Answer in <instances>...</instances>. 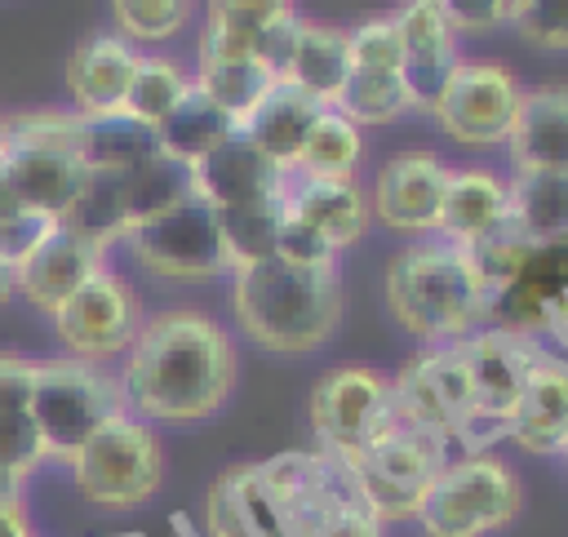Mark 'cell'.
Here are the masks:
<instances>
[{
	"label": "cell",
	"mask_w": 568,
	"mask_h": 537,
	"mask_svg": "<svg viewBox=\"0 0 568 537\" xmlns=\"http://www.w3.org/2000/svg\"><path fill=\"white\" fill-rule=\"evenodd\" d=\"M9 213H18V200L9 195V186H4V178H0V217H9Z\"/></svg>",
	"instance_id": "48"
},
{
	"label": "cell",
	"mask_w": 568,
	"mask_h": 537,
	"mask_svg": "<svg viewBox=\"0 0 568 537\" xmlns=\"http://www.w3.org/2000/svg\"><path fill=\"white\" fill-rule=\"evenodd\" d=\"M226 138H235V120L226 115V111H217L195 84H191V93L169 111V120L155 129V142H160V151L169 155V160H178V164H200L204 155H213Z\"/></svg>",
	"instance_id": "31"
},
{
	"label": "cell",
	"mask_w": 568,
	"mask_h": 537,
	"mask_svg": "<svg viewBox=\"0 0 568 537\" xmlns=\"http://www.w3.org/2000/svg\"><path fill=\"white\" fill-rule=\"evenodd\" d=\"M253 475L271 510L275 537H324L342 519L364 510L351 470L315 448L266 457L253 466Z\"/></svg>",
	"instance_id": "6"
},
{
	"label": "cell",
	"mask_w": 568,
	"mask_h": 537,
	"mask_svg": "<svg viewBox=\"0 0 568 537\" xmlns=\"http://www.w3.org/2000/svg\"><path fill=\"white\" fill-rule=\"evenodd\" d=\"M346 75H351L346 27L302 18V31L293 40V53H288L280 80L293 84L297 93H306L315 107H337V98L346 89Z\"/></svg>",
	"instance_id": "26"
},
{
	"label": "cell",
	"mask_w": 568,
	"mask_h": 537,
	"mask_svg": "<svg viewBox=\"0 0 568 537\" xmlns=\"http://www.w3.org/2000/svg\"><path fill=\"white\" fill-rule=\"evenodd\" d=\"M284 213L306 226L315 240H324L333 253L351 249L368 231V195L359 182H315V178H288L284 186Z\"/></svg>",
	"instance_id": "23"
},
{
	"label": "cell",
	"mask_w": 568,
	"mask_h": 537,
	"mask_svg": "<svg viewBox=\"0 0 568 537\" xmlns=\"http://www.w3.org/2000/svg\"><path fill=\"white\" fill-rule=\"evenodd\" d=\"M342 271L262 257L231 271V320L271 355H311L342 328Z\"/></svg>",
	"instance_id": "3"
},
{
	"label": "cell",
	"mask_w": 568,
	"mask_h": 537,
	"mask_svg": "<svg viewBox=\"0 0 568 537\" xmlns=\"http://www.w3.org/2000/svg\"><path fill=\"white\" fill-rule=\"evenodd\" d=\"M510 217V178L484 164H448L444 204H439V240L479 249L506 235Z\"/></svg>",
	"instance_id": "19"
},
{
	"label": "cell",
	"mask_w": 568,
	"mask_h": 537,
	"mask_svg": "<svg viewBox=\"0 0 568 537\" xmlns=\"http://www.w3.org/2000/svg\"><path fill=\"white\" fill-rule=\"evenodd\" d=\"M510 9L515 0H444L448 27L462 36H488L497 27H510Z\"/></svg>",
	"instance_id": "43"
},
{
	"label": "cell",
	"mask_w": 568,
	"mask_h": 537,
	"mask_svg": "<svg viewBox=\"0 0 568 537\" xmlns=\"http://www.w3.org/2000/svg\"><path fill=\"white\" fill-rule=\"evenodd\" d=\"M53 217H40V213H27V209H18V213H9V217H0V257L18 271L49 235H53Z\"/></svg>",
	"instance_id": "42"
},
{
	"label": "cell",
	"mask_w": 568,
	"mask_h": 537,
	"mask_svg": "<svg viewBox=\"0 0 568 537\" xmlns=\"http://www.w3.org/2000/svg\"><path fill=\"white\" fill-rule=\"evenodd\" d=\"M390 18H395L399 67H404V84L413 93V107L417 111H430L435 93L444 89V80L462 62V40L448 27L444 0H408Z\"/></svg>",
	"instance_id": "18"
},
{
	"label": "cell",
	"mask_w": 568,
	"mask_h": 537,
	"mask_svg": "<svg viewBox=\"0 0 568 537\" xmlns=\"http://www.w3.org/2000/svg\"><path fill=\"white\" fill-rule=\"evenodd\" d=\"M462 359L470 368L475 386V417H479V453L506 435V422L519 404L524 377L537 364V346L528 333L506 328V324H484L479 333L462 337Z\"/></svg>",
	"instance_id": "16"
},
{
	"label": "cell",
	"mask_w": 568,
	"mask_h": 537,
	"mask_svg": "<svg viewBox=\"0 0 568 537\" xmlns=\"http://www.w3.org/2000/svg\"><path fill=\"white\" fill-rule=\"evenodd\" d=\"M4 151H9V120L0 115V160H4Z\"/></svg>",
	"instance_id": "50"
},
{
	"label": "cell",
	"mask_w": 568,
	"mask_h": 537,
	"mask_svg": "<svg viewBox=\"0 0 568 537\" xmlns=\"http://www.w3.org/2000/svg\"><path fill=\"white\" fill-rule=\"evenodd\" d=\"M559 457H564V466H568V444H564V453H559Z\"/></svg>",
	"instance_id": "51"
},
{
	"label": "cell",
	"mask_w": 568,
	"mask_h": 537,
	"mask_svg": "<svg viewBox=\"0 0 568 537\" xmlns=\"http://www.w3.org/2000/svg\"><path fill=\"white\" fill-rule=\"evenodd\" d=\"M0 537H36L31 524H27L22 501H4V506H0Z\"/></svg>",
	"instance_id": "46"
},
{
	"label": "cell",
	"mask_w": 568,
	"mask_h": 537,
	"mask_svg": "<svg viewBox=\"0 0 568 537\" xmlns=\"http://www.w3.org/2000/svg\"><path fill=\"white\" fill-rule=\"evenodd\" d=\"M191 93V75L164 58V53H142L138 58V71L129 80V93H124V111L129 120L146 124V129H160L169 120V111Z\"/></svg>",
	"instance_id": "35"
},
{
	"label": "cell",
	"mask_w": 568,
	"mask_h": 537,
	"mask_svg": "<svg viewBox=\"0 0 568 537\" xmlns=\"http://www.w3.org/2000/svg\"><path fill=\"white\" fill-rule=\"evenodd\" d=\"M138 49L124 36H93L67 62V89L75 98L80 120H102L124 111L129 80L138 71Z\"/></svg>",
	"instance_id": "25"
},
{
	"label": "cell",
	"mask_w": 568,
	"mask_h": 537,
	"mask_svg": "<svg viewBox=\"0 0 568 537\" xmlns=\"http://www.w3.org/2000/svg\"><path fill=\"white\" fill-rule=\"evenodd\" d=\"M320 111H324V107H315L306 93H297L293 84L275 80L271 93L240 120L235 133L248 138L275 169H284V173L293 178L297 155H302V142H306V133H311V124H315Z\"/></svg>",
	"instance_id": "27"
},
{
	"label": "cell",
	"mask_w": 568,
	"mask_h": 537,
	"mask_svg": "<svg viewBox=\"0 0 568 537\" xmlns=\"http://www.w3.org/2000/svg\"><path fill=\"white\" fill-rule=\"evenodd\" d=\"M364 164V129H355L342 111L324 107L302 142L293 178H315V182H359Z\"/></svg>",
	"instance_id": "30"
},
{
	"label": "cell",
	"mask_w": 568,
	"mask_h": 537,
	"mask_svg": "<svg viewBox=\"0 0 568 537\" xmlns=\"http://www.w3.org/2000/svg\"><path fill=\"white\" fill-rule=\"evenodd\" d=\"M13 288H18V271H13V266L0 257V306L9 302V293H13Z\"/></svg>",
	"instance_id": "47"
},
{
	"label": "cell",
	"mask_w": 568,
	"mask_h": 537,
	"mask_svg": "<svg viewBox=\"0 0 568 537\" xmlns=\"http://www.w3.org/2000/svg\"><path fill=\"white\" fill-rule=\"evenodd\" d=\"M240 351L222 320L195 306H173L142 320L115 373L120 404L138 422L191 426L213 413L235 391Z\"/></svg>",
	"instance_id": "1"
},
{
	"label": "cell",
	"mask_w": 568,
	"mask_h": 537,
	"mask_svg": "<svg viewBox=\"0 0 568 537\" xmlns=\"http://www.w3.org/2000/svg\"><path fill=\"white\" fill-rule=\"evenodd\" d=\"M40 462H44V444L31 422V408H0V475L22 484Z\"/></svg>",
	"instance_id": "39"
},
{
	"label": "cell",
	"mask_w": 568,
	"mask_h": 537,
	"mask_svg": "<svg viewBox=\"0 0 568 537\" xmlns=\"http://www.w3.org/2000/svg\"><path fill=\"white\" fill-rule=\"evenodd\" d=\"M510 27L541 53H568V0H515Z\"/></svg>",
	"instance_id": "40"
},
{
	"label": "cell",
	"mask_w": 568,
	"mask_h": 537,
	"mask_svg": "<svg viewBox=\"0 0 568 537\" xmlns=\"http://www.w3.org/2000/svg\"><path fill=\"white\" fill-rule=\"evenodd\" d=\"M133 257L160 275V280H182V284H200V280H217L231 275L226 249H222V231L217 217L204 200L186 195L182 204H173L169 213L133 226L129 235Z\"/></svg>",
	"instance_id": "13"
},
{
	"label": "cell",
	"mask_w": 568,
	"mask_h": 537,
	"mask_svg": "<svg viewBox=\"0 0 568 537\" xmlns=\"http://www.w3.org/2000/svg\"><path fill=\"white\" fill-rule=\"evenodd\" d=\"M204 537H275L253 466H231L204 497Z\"/></svg>",
	"instance_id": "29"
},
{
	"label": "cell",
	"mask_w": 568,
	"mask_h": 537,
	"mask_svg": "<svg viewBox=\"0 0 568 537\" xmlns=\"http://www.w3.org/2000/svg\"><path fill=\"white\" fill-rule=\"evenodd\" d=\"M448 160L430 146H399L390 151L373 182H368V217L404 240H426L439 231Z\"/></svg>",
	"instance_id": "14"
},
{
	"label": "cell",
	"mask_w": 568,
	"mask_h": 537,
	"mask_svg": "<svg viewBox=\"0 0 568 537\" xmlns=\"http://www.w3.org/2000/svg\"><path fill=\"white\" fill-rule=\"evenodd\" d=\"M390 408L404 426L435 435L444 448L462 444L479 453V417H475V386L462 359V346H426L390 377Z\"/></svg>",
	"instance_id": "9"
},
{
	"label": "cell",
	"mask_w": 568,
	"mask_h": 537,
	"mask_svg": "<svg viewBox=\"0 0 568 537\" xmlns=\"http://www.w3.org/2000/svg\"><path fill=\"white\" fill-rule=\"evenodd\" d=\"M306 422L315 453L351 466L390 422V377L368 364H337L315 377L306 399Z\"/></svg>",
	"instance_id": "10"
},
{
	"label": "cell",
	"mask_w": 568,
	"mask_h": 537,
	"mask_svg": "<svg viewBox=\"0 0 568 537\" xmlns=\"http://www.w3.org/2000/svg\"><path fill=\"white\" fill-rule=\"evenodd\" d=\"M102 257H106L102 244H93V240L67 231V226L58 222L53 235L18 266V288H22L27 302H36L40 311L53 315L71 293H80V288L102 271Z\"/></svg>",
	"instance_id": "22"
},
{
	"label": "cell",
	"mask_w": 568,
	"mask_h": 537,
	"mask_svg": "<svg viewBox=\"0 0 568 537\" xmlns=\"http://www.w3.org/2000/svg\"><path fill=\"white\" fill-rule=\"evenodd\" d=\"M444 466H448V448L435 435L413 430L395 417L346 470L355 479L364 510L386 528V524L417 519Z\"/></svg>",
	"instance_id": "7"
},
{
	"label": "cell",
	"mask_w": 568,
	"mask_h": 537,
	"mask_svg": "<svg viewBox=\"0 0 568 537\" xmlns=\"http://www.w3.org/2000/svg\"><path fill=\"white\" fill-rule=\"evenodd\" d=\"M519 510H524L519 470L501 453L484 448V453L448 457L426 506L417 510V524L426 537H493L510 528Z\"/></svg>",
	"instance_id": "5"
},
{
	"label": "cell",
	"mask_w": 568,
	"mask_h": 537,
	"mask_svg": "<svg viewBox=\"0 0 568 537\" xmlns=\"http://www.w3.org/2000/svg\"><path fill=\"white\" fill-rule=\"evenodd\" d=\"M71 475L84 501L102 510H133L155 497L164 479V448L146 422L120 413L71 457Z\"/></svg>",
	"instance_id": "11"
},
{
	"label": "cell",
	"mask_w": 568,
	"mask_h": 537,
	"mask_svg": "<svg viewBox=\"0 0 568 537\" xmlns=\"http://www.w3.org/2000/svg\"><path fill=\"white\" fill-rule=\"evenodd\" d=\"M115 186H120V204H124V222L129 231L169 213L173 204H182L191 195V169L169 160L164 151H155L151 160H142L138 169L129 173H115ZM124 231V235H129Z\"/></svg>",
	"instance_id": "32"
},
{
	"label": "cell",
	"mask_w": 568,
	"mask_h": 537,
	"mask_svg": "<svg viewBox=\"0 0 568 537\" xmlns=\"http://www.w3.org/2000/svg\"><path fill=\"white\" fill-rule=\"evenodd\" d=\"M333 111H342L355 129H364V124H390L417 107L404 84V71H351Z\"/></svg>",
	"instance_id": "36"
},
{
	"label": "cell",
	"mask_w": 568,
	"mask_h": 537,
	"mask_svg": "<svg viewBox=\"0 0 568 537\" xmlns=\"http://www.w3.org/2000/svg\"><path fill=\"white\" fill-rule=\"evenodd\" d=\"M275 80H280V75H275L271 67H262L257 58H195V75H191V84H195L217 111H226V115L235 120V129H240V120L271 93Z\"/></svg>",
	"instance_id": "33"
},
{
	"label": "cell",
	"mask_w": 568,
	"mask_h": 537,
	"mask_svg": "<svg viewBox=\"0 0 568 537\" xmlns=\"http://www.w3.org/2000/svg\"><path fill=\"white\" fill-rule=\"evenodd\" d=\"M27 408L40 430L44 457H62V462H71L111 417L124 413L115 377L84 359H36Z\"/></svg>",
	"instance_id": "8"
},
{
	"label": "cell",
	"mask_w": 568,
	"mask_h": 537,
	"mask_svg": "<svg viewBox=\"0 0 568 537\" xmlns=\"http://www.w3.org/2000/svg\"><path fill=\"white\" fill-rule=\"evenodd\" d=\"M346 49H351V71H404L399 67V36H395V18H364L346 31Z\"/></svg>",
	"instance_id": "41"
},
{
	"label": "cell",
	"mask_w": 568,
	"mask_h": 537,
	"mask_svg": "<svg viewBox=\"0 0 568 537\" xmlns=\"http://www.w3.org/2000/svg\"><path fill=\"white\" fill-rule=\"evenodd\" d=\"M506 155L510 173H568V84L524 89Z\"/></svg>",
	"instance_id": "21"
},
{
	"label": "cell",
	"mask_w": 568,
	"mask_h": 537,
	"mask_svg": "<svg viewBox=\"0 0 568 537\" xmlns=\"http://www.w3.org/2000/svg\"><path fill=\"white\" fill-rule=\"evenodd\" d=\"M519 98H524V84L506 62L462 58L453 75L444 80V89L435 93L426 115L448 142L466 151H493V146H506Z\"/></svg>",
	"instance_id": "12"
},
{
	"label": "cell",
	"mask_w": 568,
	"mask_h": 537,
	"mask_svg": "<svg viewBox=\"0 0 568 537\" xmlns=\"http://www.w3.org/2000/svg\"><path fill=\"white\" fill-rule=\"evenodd\" d=\"M111 18L124 31V40L138 49V44L173 40L186 27L191 4H182V0H115L111 4Z\"/></svg>",
	"instance_id": "38"
},
{
	"label": "cell",
	"mask_w": 568,
	"mask_h": 537,
	"mask_svg": "<svg viewBox=\"0 0 568 537\" xmlns=\"http://www.w3.org/2000/svg\"><path fill=\"white\" fill-rule=\"evenodd\" d=\"M36 382V359L27 355H0V408H27Z\"/></svg>",
	"instance_id": "44"
},
{
	"label": "cell",
	"mask_w": 568,
	"mask_h": 537,
	"mask_svg": "<svg viewBox=\"0 0 568 537\" xmlns=\"http://www.w3.org/2000/svg\"><path fill=\"white\" fill-rule=\"evenodd\" d=\"M53 328H58L62 346L71 351V359L98 364V359L129 351V342L142 328V302L124 275L102 266L80 293H71L53 311Z\"/></svg>",
	"instance_id": "15"
},
{
	"label": "cell",
	"mask_w": 568,
	"mask_h": 537,
	"mask_svg": "<svg viewBox=\"0 0 568 537\" xmlns=\"http://www.w3.org/2000/svg\"><path fill=\"white\" fill-rule=\"evenodd\" d=\"M288 186V173L275 169L248 138H226L213 155L191 164V195L204 200L213 213L222 209H244L262 200H280Z\"/></svg>",
	"instance_id": "20"
},
{
	"label": "cell",
	"mask_w": 568,
	"mask_h": 537,
	"mask_svg": "<svg viewBox=\"0 0 568 537\" xmlns=\"http://www.w3.org/2000/svg\"><path fill=\"white\" fill-rule=\"evenodd\" d=\"M506 235L524 249L568 244V173H510Z\"/></svg>",
	"instance_id": "28"
},
{
	"label": "cell",
	"mask_w": 568,
	"mask_h": 537,
	"mask_svg": "<svg viewBox=\"0 0 568 537\" xmlns=\"http://www.w3.org/2000/svg\"><path fill=\"white\" fill-rule=\"evenodd\" d=\"M217 231H222V249L231 271L262 262L275 253V235H280V217H284V195L280 200H262V204H244V209H222L213 213Z\"/></svg>",
	"instance_id": "37"
},
{
	"label": "cell",
	"mask_w": 568,
	"mask_h": 537,
	"mask_svg": "<svg viewBox=\"0 0 568 537\" xmlns=\"http://www.w3.org/2000/svg\"><path fill=\"white\" fill-rule=\"evenodd\" d=\"M382 297L395 328H404L422 346H453L493 324L497 311L479 257L439 235L404 240L386 257Z\"/></svg>",
	"instance_id": "2"
},
{
	"label": "cell",
	"mask_w": 568,
	"mask_h": 537,
	"mask_svg": "<svg viewBox=\"0 0 568 537\" xmlns=\"http://www.w3.org/2000/svg\"><path fill=\"white\" fill-rule=\"evenodd\" d=\"M506 439L532 457H559L568 444V364L541 359L528 368L519 404L506 422Z\"/></svg>",
	"instance_id": "24"
},
{
	"label": "cell",
	"mask_w": 568,
	"mask_h": 537,
	"mask_svg": "<svg viewBox=\"0 0 568 537\" xmlns=\"http://www.w3.org/2000/svg\"><path fill=\"white\" fill-rule=\"evenodd\" d=\"M324 537H386V528L368 515V510H355L351 519H342L333 533H324Z\"/></svg>",
	"instance_id": "45"
},
{
	"label": "cell",
	"mask_w": 568,
	"mask_h": 537,
	"mask_svg": "<svg viewBox=\"0 0 568 537\" xmlns=\"http://www.w3.org/2000/svg\"><path fill=\"white\" fill-rule=\"evenodd\" d=\"M4 501H18V484H13L9 475H0V506H4Z\"/></svg>",
	"instance_id": "49"
},
{
	"label": "cell",
	"mask_w": 568,
	"mask_h": 537,
	"mask_svg": "<svg viewBox=\"0 0 568 537\" xmlns=\"http://www.w3.org/2000/svg\"><path fill=\"white\" fill-rule=\"evenodd\" d=\"M297 31L302 9L288 0H217L204 9L195 58H257L280 75Z\"/></svg>",
	"instance_id": "17"
},
{
	"label": "cell",
	"mask_w": 568,
	"mask_h": 537,
	"mask_svg": "<svg viewBox=\"0 0 568 537\" xmlns=\"http://www.w3.org/2000/svg\"><path fill=\"white\" fill-rule=\"evenodd\" d=\"M160 151L155 129L129 120V115H102V120H80V160L89 173H129L142 160Z\"/></svg>",
	"instance_id": "34"
},
{
	"label": "cell",
	"mask_w": 568,
	"mask_h": 537,
	"mask_svg": "<svg viewBox=\"0 0 568 537\" xmlns=\"http://www.w3.org/2000/svg\"><path fill=\"white\" fill-rule=\"evenodd\" d=\"M0 178L18 200V209L62 222L89 178L80 160V115H62V111L13 115Z\"/></svg>",
	"instance_id": "4"
}]
</instances>
